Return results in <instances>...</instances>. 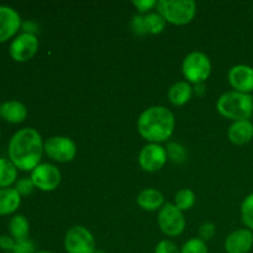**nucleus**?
I'll list each match as a JSON object with an SVG mask.
<instances>
[{"mask_svg":"<svg viewBox=\"0 0 253 253\" xmlns=\"http://www.w3.org/2000/svg\"><path fill=\"white\" fill-rule=\"evenodd\" d=\"M227 137L235 145H246L253 138V124L250 120L234 121L227 130Z\"/></svg>","mask_w":253,"mask_h":253,"instance_id":"obj_15","label":"nucleus"},{"mask_svg":"<svg viewBox=\"0 0 253 253\" xmlns=\"http://www.w3.org/2000/svg\"><path fill=\"white\" fill-rule=\"evenodd\" d=\"M31 180L35 188L43 190V192H52L56 189L61 183V172L56 166L51 163H40L31 172Z\"/></svg>","mask_w":253,"mask_h":253,"instance_id":"obj_9","label":"nucleus"},{"mask_svg":"<svg viewBox=\"0 0 253 253\" xmlns=\"http://www.w3.org/2000/svg\"><path fill=\"white\" fill-rule=\"evenodd\" d=\"M147 34H160L165 30L166 20L160 12H151L145 16Z\"/></svg>","mask_w":253,"mask_h":253,"instance_id":"obj_22","label":"nucleus"},{"mask_svg":"<svg viewBox=\"0 0 253 253\" xmlns=\"http://www.w3.org/2000/svg\"><path fill=\"white\" fill-rule=\"evenodd\" d=\"M157 10L166 21L174 25H185L194 19L197 2L194 0H160Z\"/></svg>","mask_w":253,"mask_h":253,"instance_id":"obj_4","label":"nucleus"},{"mask_svg":"<svg viewBox=\"0 0 253 253\" xmlns=\"http://www.w3.org/2000/svg\"><path fill=\"white\" fill-rule=\"evenodd\" d=\"M241 220L249 230L253 231V192L247 195L241 204Z\"/></svg>","mask_w":253,"mask_h":253,"instance_id":"obj_23","label":"nucleus"},{"mask_svg":"<svg viewBox=\"0 0 253 253\" xmlns=\"http://www.w3.org/2000/svg\"><path fill=\"white\" fill-rule=\"evenodd\" d=\"M216 109L230 120H250L253 115V96L236 90L226 91L217 99Z\"/></svg>","mask_w":253,"mask_h":253,"instance_id":"obj_3","label":"nucleus"},{"mask_svg":"<svg viewBox=\"0 0 253 253\" xmlns=\"http://www.w3.org/2000/svg\"><path fill=\"white\" fill-rule=\"evenodd\" d=\"M67 253H95V240L91 232L83 226H73L64 236Z\"/></svg>","mask_w":253,"mask_h":253,"instance_id":"obj_6","label":"nucleus"},{"mask_svg":"<svg viewBox=\"0 0 253 253\" xmlns=\"http://www.w3.org/2000/svg\"><path fill=\"white\" fill-rule=\"evenodd\" d=\"M180 253H209L205 241L202 239H190L183 245Z\"/></svg>","mask_w":253,"mask_h":253,"instance_id":"obj_25","label":"nucleus"},{"mask_svg":"<svg viewBox=\"0 0 253 253\" xmlns=\"http://www.w3.org/2000/svg\"><path fill=\"white\" fill-rule=\"evenodd\" d=\"M229 82L234 90L251 94L253 91V67L237 64L229 72Z\"/></svg>","mask_w":253,"mask_h":253,"instance_id":"obj_12","label":"nucleus"},{"mask_svg":"<svg viewBox=\"0 0 253 253\" xmlns=\"http://www.w3.org/2000/svg\"><path fill=\"white\" fill-rule=\"evenodd\" d=\"M215 232H216V227L212 222H204L199 229V236L203 241H209L214 237Z\"/></svg>","mask_w":253,"mask_h":253,"instance_id":"obj_30","label":"nucleus"},{"mask_svg":"<svg viewBox=\"0 0 253 253\" xmlns=\"http://www.w3.org/2000/svg\"><path fill=\"white\" fill-rule=\"evenodd\" d=\"M21 203V195L14 188L0 189V215H9L16 211Z\"/></svg>","mask_w":253,"mask_h":253,"instance_id":"obj_18","label":"nucleus"},{"mask_svg":"<svg viewBox=\"0 0 253 253\" xmlns=\"http://www.w3.org/2000/svg\"><path fill=\"white\" fill-rule=\"evenodd\" d=\"M43 142L35 128L25 127L15 132L9 142V158L21 170H34L41 161Z\"/></svg>","mask_w":253,"mask_h":253,"instance_id":"obj_1","label":"nucleus"},{"mask_svg":"<svg viewBox=\"0 0 253 253\" xmlns=\"http://www.w3.org/2000/svg\"><path fill=\"white\" fill-rule=\"evenodd\" d=\"M35 185L32 183L31 178H22L19 182L16 183V188L15 189L17 190L20 195H29L31 194L32 190H34Z\"/></svg>","mask_w":253,"mask_h":253,"instance_id":"obj_29","label":"nucleus"},{"mask_svg":"<svg viewBox=\"0 0 253 253\" xmlns=\"http://www.w3.org/2000/svg\"><path fill=\"white\" fill-rule=\"evenodd\" d=\"M21 26V19L16 10L0 5V42L11 39Z\"/></svg>","mask_w":253,"mask_h":253,"instance_id":"obj_13","label":"nucleus"},{"mask_svg":"<svg viewBox=\"0 0 253 253\" xmlns=\"http://www.w3.org/2000/svg\"><path fill=\"white\" fill-rule=\"evenodd\" d=\"M253 247V232L249 229H239L231 232L225 240L227 253H249Z\"/></svg>","mask_w":253,"mask_h":253,"instance_id":"obj_14","label":"nucleus"},{"mask_svg":"<svg viewBox=\"0 0 253 253\" xmlns=\"http://www.w3.org/2000/svg\"><path fill=\"white\" fill-rule=\"evenodd\" d=\"M167 157V151L160 143H148L140 151L138 163L146 172H157L166 165Z\"/></svg>","mask_w":253,"mask_h":253,"instance_id":"obj_10","label":"nucleus"},{"mask_svg":"<svg viewBox=\"0 0 253 253\" xmlns=\"http://www.w3.org/2000/svg\"><path fill=\"white\" fill-rule=\"evenodd\" d=\"M193 89L187 81H180L173 84L168 90V99L174 105H184L190 100Z\"/></svg>","mask_w":253,"mask_h":253,"instance_id":"obj_19","label":"nucleus"},{"mask_svg":"<svg viewBox=\"0 0 253 253\" xmlns=\"http://www.w3.org/2000/svg\"><path fill=\"white\" fill-rule=\"evenodd\" d=\"M182 71L185 78L195 84H202L209 78L211 63L209 57L199 51H193L187 54L183 61Z\"/></svg>","mask_w":253,"mask_h":253,"instance_id":"obj_5","label":"nucleus"},{"mask_svg":"<svg viewBox=\"0 0 253 253\" xmlns=\"http://www.w3.org/2000/svg\"><path fill=\"white\" fill-rule=\"evenodd\" d=\"M157 221L160 229L167 236L174 237L184 231L185 219L183 211L172 203H167L161 208Z\"/></svg>","mask_w":253,"mask_h":253,"instance_id":"obj_7","label":"nucleus"},{"mask_svg":"<svg viewBox=\"0 0 253 253\" xmlns=\"http://www.w3.org/2000/svg\"><path fill=\"white\" fill-rule=\"evenodd\" d=\"M175 119L172 111L165 106L146 109L137 120V130L145 140L160 143L168 140L174 131Z\"/></svg>","mask_w":253,"mask_h":253,"instance_id":"obj_2","label":"nucleus"},{"mask_svg":"<svg viewBox=\"0 0 253 253\" xmlns=\"http://www.w3.org/2000/svg\"><path fill=\"white\" fill-rule=\"evenodd\" d=\"M174 200L175 207H177L178 209H180L182 211L183 210H189L195 203V194L193 190L185 188V189L179 190V192L175 194Z\"/></svg>","mask_w":253,"mask_h":253,"instance_id":"obj_24","label":"nucleus"},{"mask_svg":"<svg viewBox=\"0 0 253 253\" xmlns=\"http://www.w3.org/2000/svg\"><path fill=\"white\" fill-rule=\"evenodd\" d=\"M157 2L156 0H133V5L140 12H145L152 9L153 6H157Z\"/></svg>","mask_w":253,"mask_h":253,"instance_id":"obj_32","label":"nucleus"},{"mask_svg":"<svg viewBox=\"0 0 253 253\" xmlns=\"http://www.w3.org/2000/svg\"><path fill=\"white\" fill-rule=\"evenodd\" d=\"M155 253H180L177 245L170 240H162L155 247Z\"/></svg>","mask_w":253,"mask_h":253,"instance_id":"obj_27","label":"nucleus"},{"mask_svg":"<svg viewBox=\"0 0 253 253\" xmlns=\"http://www.w3.org/2000/svg\"><path fill=\"white\" fill-rule=\"evenodd\" d=\"M7 253H12V252H7Z\"/></svg>","mask_w":253,"mask_h":253,"instance_id":"obj_35","label":"nucleus"},{"mask_svg":"<svg viewBox=\"0 0 253 253\" xmlns=\"http://www.w3.org/2000/svg\"><path fill=\"white\" fill-rule=\"evenodd\" d=\"M15 244H16V241H15L11 236H7V235H2V236H0V249L5 250V251L12 252V250H14L15 247Z\"/></svg>","mask_w":253,"mask_h":253,"instance_id":"obj_33","label":"nucleus"},{"mask_svg":"<svg viewBox=\"0 0 253 253\" xmlns=\"http://www.w3.org/2000/svg\"><path fill=\"white\" fill-rule=\"evenodd\" d=\"M0 116L11 124H20L26 119L27 109L17 100L5 101L0 105Z\"/></svg>","mask_w":253,"mask_h":253,"instance_id":"obj_16","label":"nucleus"},{"mask_svg":"<svg viewBox=\"0 0 253 253\" xmlns=\"http://www.w3.org/2000/svg\"><path fill=\"white\" fill-rule=\"evenodd\" d=\"M43 151L49 158L58 162H71L77 153V146L72 138L54 136L43 143Z\"/></svg>","mask_w":253,"mask_h":253,"instance_id":"obj_8","label":"nucleus"},{"mask_svg":"<svg viewBox=\"0 0 253 253\" xmlns=\"http://www.w3.org/2000/svg\"><path fill=\"white\" fill-rule=\"evenodd\" d=\"M137 204L141 209L147 210V211H155L165 205V197L162 193L157 189H148L142 190L137 197Z\"/></svg>","mask_w":253,"mask_h":253,"instance_id":"obj_17","label":"nucleus"},{"mask_svg":"<svg viewBox=\"0 0 253 253\" xmlns=\"http://www.w3.org/2000/svg\"><path fill=\"white\" fill-rule=\"evenodd\" d=\"M9 231L10 236L15 241H22V240L29 239L27 237L30 231L29 220L24 215H15L14 217H11L9 222Z\"/></svg>","mask_w":253,"mask_h":253,"instance_id":"obj_20","label":"nucleus"},{"mask_svg":"<svg viewBox=\"0 0 253 253\" xmlns=\"http://www.w3.org/2000/svg\"><path fill=\"white\" fill-rule=\"evenodd\" d=\"M12 253H36L35 252V244L30 239L16 241Z\"/></svg>","mask_w":253,"mask_h":253,"instance_id":"obj_28","label":"nucleus"},{"mask_svg":"<svg viewBox=\"0 0 253 253\" xmlns=\"http://www.w3.org/2000/svg\"><path fill=\"white\" fill-rule=\"evenodd\" d=\"M131 26H132L133 31L138 35H146L147 34V29H146L145 16L142 15H135L131 21Z\"/></svg>","mask_w":253,"mask_h":253,"instance_id":"obj_31","label":"nucleus"},{"mask_svg":"<svg viewBox=\"0 0 253 253\" xmlns=\"http://www.w3.org/2000/svg\"><path fill=\"white\" fill-rule=\"evenodd\" d=\"M17 168L6 158H0V188H6L16 180Z\"/></svg>","mask_w":253,"mask_h":253,"instance_id":"obj_21","label":"nucleus"},{"mask_svg":"<svg viewBox=\"0 0 253 253\" xmlns=\"http://www.w3.org/2000/svg\"><path fill=\"white\" fill-rule=\"evenodd\" d=\"M36 253H53V252H49V251H39V252H36Z\"/></svg>","mask_w":253,"mask_h":253,"instance_id":"obj_34","label":"nucleus"},{"mask_svg":"<svg viewBox=\"0 0 253 253\" xmlns=\"http://www.w3.org/2000/svg\"><path fill=\"white\" fill-rule=\"evenodd\" d=\"M39 49V40L32 32L19 35L10 44V56L16 62H26L36 54Z\"/></svg>","mask_w":253,"mask_h":253,"instance_id":"obj_11","label":"nucleus"},{"mask_svg":"<svg viewBox=\"0 0 253 253\" xmlns=\"http://www.w3.org/2000/svg\"><path fill=\"white\" fill-rule=\"evenodd\" d=\"M167 156L174 162H183L187 158V150L182 145L175 142H170L167 145Z\"/></svg>","mask_w":253,"mask_h":253,"instance_id":"obj_26","label":"nucleus"}]
</instances>
